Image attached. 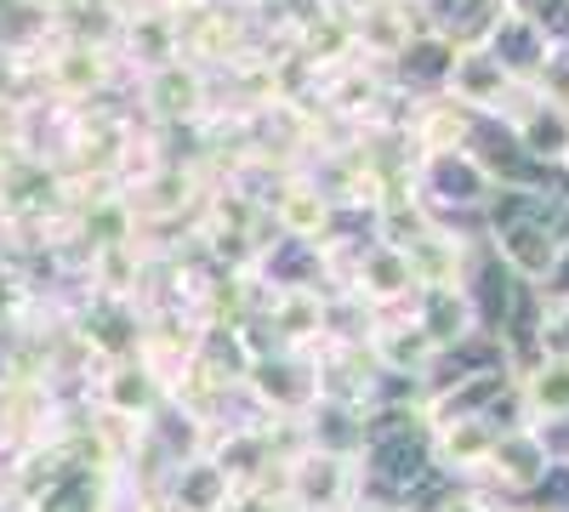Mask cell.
Instances as JSON below:
<instances>
[{
	"label": "cell",
	"instance_id": "cell-1",
	"mask_svg": "<svg viewBox=\"0 0 569 512\" xmlns=\"http://www.w3.org/2000/svg\"><path fill=\"white\" fill-rule=\"evenodd\" d=\"M496 461L507 468V479H512V484H530V479H536V468H547V455H541V444H536V439H507V444H496Z\"/></svg>",
	"mask_w": 569,
	"mask_h": 512
},
{
	"label": "cell",
	"instance_id": "cell-2",
	"mask_svg": "<svg viewBox=\"0 0 569 512\" xmlns=\"http://www.w3.org/2000/svg\"><path fill=\"white\" fill-rule=\"evenodd\" d=\"M536 399H541L547 410H569V364L552 370V382H547V377L536 382Z\"/></svg>",
	"mask_w": 569,
	"mask_h": 512
},
{
	"label": "cell",
	"instance_id": "cell-3",
	"mask_svg": "<svg viewBox=\"0 0 569 512\" xmlns=\"http://www.w3.org/2000/svg\"><path fill=\"white\" fill-rule=\"evenodd\" d=\"M541 7H552L547 18H552V29H563L569 34V0H541Z\"/></svg>",
	"mask_w": 569,
	"mask_h": 512
}]
</instances>
